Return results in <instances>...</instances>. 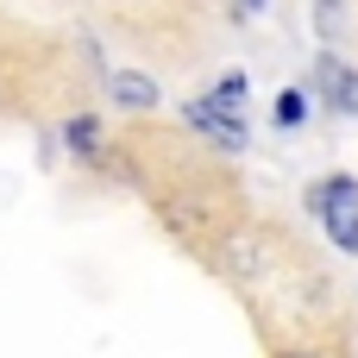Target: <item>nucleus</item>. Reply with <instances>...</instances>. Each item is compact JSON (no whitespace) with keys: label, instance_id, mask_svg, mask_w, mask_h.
Instances as JSON below:
<instances>
[{"label":"nucleus","instance_id":"nucleus-1","mask_svg":"<svg viewBox=\"0 0 358 358\" xmlns=\"http://www.w3.org/2000/svg\"><path fill=\"white\" fill-rule=\"evenodd\" d=\"M308 214L327 227L340 252H358V176H327L308 189Z\"/></svg>","mask_w":358,"mask_h":358},{"label":"nucleus","instance_id":"nucleus-2","mask_svg":"<svg viewBox=\"0 0 358 358\" xmlns=\"http://www.w3.org/2000/svg\"><path fill=\"white\" fill-rule=\"evenodd\" d=\"M182 120H189L195 132H208L220 151H245V120H239V113H227V107H214V101H189Z\"/></svg>","mask_w":358,"mask_h":358},{"label":"nucleus","instance_id":"nucleus-3","mask_svg":"<svg viewBox=\"0 0 358 358\" xmlns=\"http://www.w3.org/2000/svg\"><path fill=\"white\" fill-rule=\"evenodd\" d=\"M315 88H321V101H327L334 113H358V69H346L334 50L315 63Z\"/></svg>","mask_w":358,"mask_h":358},{"label":"nucleus","instance_id":"nucleus-4","mask_svg":"<svg viewBox=\"0 0 358 358\" xmlns=\"http://www.w3.org/2000/svg\"><path fill=\"white\" fill-rule=\"evenodd\" d=\"M107 88H113V101H120V107H132V113H151V107H157V82H151V76H132V69H120Z\"/></svg>","mask_w":358,"mask_h":358},{"label":"nucleus","instance_id":"nucleus-5","mask_svg":"<svg viewBox=\"0 0 358 358\" xmlns=\"http://www.w3.org/2000/svg\"><path fill=\"white\" fill-rule=\"evenodd\" d=\"M63 138H69V151H76V157L101 164V126H94L88 113H82V120H69V126H63Z\"/></svg>","mask_w":358,"mask_h":358},{"label":"nucleus","instance_id":"nucleus-6","mask_svg":"<svg viewBox=\"0 0 358 358\" xmlns=\"http://www.w3.org/2000/svg\"><path fill=\"white\" fill-rule=\"evenodd\" d=\"M315 31H321V44H340L346 38V0H315Z\"/></svg>","mask_w":358,"mask_h":358},{"label":"nucleus","instance_id":"nucleus-7","mask_svg":"<svg viewBox=\"0 0 358 358\" xmlns=\"http://www.w3.org/2000/svg\"><path fill=\"white\" fill-rule=\"evenodd\" d=\"M208 101H214V107H227V113H239V107H245V76H239V69H227V76L214 82V94H208Z\"/></svg>","mask_w":358,"mask_h":358},{"label":"nucleus","instance_id":"nucleus-8","mask_svg":"<svg viewBox=\"0 0 358 358\" xmlns=\"http://www.w3.org/2000/svg\"><path fill=\"white\" fill-rule=\"evenodd\" d=\"M271 120H277V126H302V120H308V88H283Z\"/></svg>","mask_w":358,"mask_h":358},{"label":"nucleus","instance_id":"nucleus-9","mask_svg":"<svg viewBox=\"0 0 358 358\" xmlns=\"http://www.w3.org/2000/svg\"><path fill=\"white\" fill-rule=\"evenodd\" d=\"M258 6H264V0H239V19H245V13H258Z\"/></svg>","mask_w":358,"mask_h":358},{"label":"nucleus","instance_id":"nucleus-10","mask_svg":"<svg viewBox=\"0 0 358 358\" xmlns=\"http://www.w3.org/2000/svg\"><path fill=\"white\" fill-rule=\"evenodd\" d=\"M277 358H315V352H277Z\"/></svg>","mask_w":358,"mask_h":358}]
</instances>
